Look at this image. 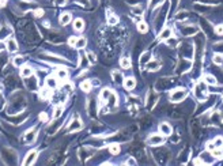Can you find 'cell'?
Segmentation results:
<instances>
[{"label":"cell","mask_w":223,"mask_h":166,"mask_svg":"<svg viewBox=\"0 0 223 166\" xmlns=\"http://www.w3.org/2000/svg\"><path fill=\"white\" fill-rule=\"evenodd\" d=\"M161 2H162V0H151V2H150V4L154 7V6H157V3H161Z\"/></svg>","instance_id":"f35d334b"},{"label":"cell","mask_w":223,"mask_h":166,"mask_svg":"<svg viewBox=\"0 0 223 166\" xmlns=\"http://www.w3.org/2000/svg\"><path fill=\"white\" fill-rule=\"evenodd\" d=\"M40 95H41V98H44V99L50 98V97H52V89H49L48 86L46 87H44V89H41L40 90Z\"/></svg>","instance_id":"9c48e42d"},{"label":"cell","mask_w":223,"mask_h":166,"mask_svg":"<svg viewBox=\"0 0 223 166\" xmlns=\"http://www.w3.org/2000/svg\"><path fill=\"white\" fill-rule=\"evenodd\" d=\"M82 128V123H80V120H74L72 123H71V125H70V131H79Z\"/></svg>","instance_id":"ac0fdd59"},{"label":"cell","mask_w":223,"mask_h":166,"mask_svg":"<svg viewBox=\"0 0 223 166\" xmlns=\"http://www.w3.org/2000/svg\"><path fill=\"white\" fill-rule=\"evenodd\" d=\"M138 30L140 33H146L147 30H148V26H147L146 22H139L138 23Z\"/></svg>","instance_id":"7402d4cb"},{"label":"cell","mask_w":223,"mask_h":166,"mask_svg":"<svg viewBox=\"0 0 223 166\" xmlns=\"http://www.w3.org/2000/svg\"><path fill=\"white\" fill-rule=\"evenodd\" d=\"M165 142V136L162 133H152L151 136L148 138V144L150 146H159Z\"/></svg>","instance_id":"7a4b0ae2"},{"label":"cell","mask_w":223,"mask_h":166,"mask_svg":"<svg viewBox=\"0 0 223 166\" xmlns=\"http://www.w3.org/2000/svg\"><path fill=\"white\" fill-rule=\"evenodd\" d=\"M76 40H78V37H71V38L68 40V44H70V46H75V44H76Z\"/></svg>","instance_id":"1f68e13d"},{"label":"cell","mask_w":223,"mask_h":166,"mask_svg":"<svg viewBox=\"0 0 223 166\" xmlns=\"http://www.w3.org/2000/svg\"><path fill=\"white\" fill-rule=\"evenodd\" d=\"M214 144H215V147H223V138L222 136H217L214 139Z\"/></svg>","instance_id":"cb8c5ba5"},{"label":"cell","mask_w":223,"mask_h":166,"mask_svg":"<svg viewBox=\"0 0 223 166\" xmlns=\"http://www.w3.org/2000/svg\"><path fill=\"white\" fill-rule=\"evenodd\" d=\"M56 75H57V78H59L60 81H64V79H67V78H68V71H67V68H64V67L57 68V70H56Z\"/></svg>","instance_id":"8992f818"},{"label":"cell","mask_w":223,"mask_h":166,"mask_svg":"<svg viewBox=\"0 0 223 166\" xmlns=\"http://www.w3.org/2000/svg\"><path fill=\"white\" fill-rule=\"evenodd\" d=\"M148 61H150V53L148 52H146V53H143L142 57H140V64L144 65V64L148 63Z\"/></svg>","instance_id":"603a6c76"},{"label":"cell","mask_w":223,"mask_h":166,"mask_svg":"<svg viewBox=\"0 0 223 166\" xmlns=\"http://www.w3.org/2000/svg\"><path fill=\"white\" fill-rule=\"evenodd\" d=\"M86 44H87V41H86L84 37H79L76 40V44H75L74 48H76V49H82V48L86 46Z\"/></svg>","instance_id":"9a60e30c"},{"label":"cell","mask_w":223,"mask_h":166,"mask_svg":"<svg viewBox=\"0 0 223 166\" xmlns=\"http://www.w3.org/2000/svg\"><path fill=\"white\" fill-rule=\"evenodd\" d=\"M120 65H121L124 70H128V68H131V65H132L131 59H129V57H122L121 60H120Z\"/></svg>","instance_id":"7c38bea8"},{"label":"cell","mask_w":223,"mask_h":166,"mask_svg":"<svg viewBox=\"0 0 223 166\" xmlns=\"http://www.w3.org/2000/svg\"><path fill=\"white\" fill-rule=\"evenodd\" d=\"M61 115H63V108H61V106H57V108L54 109V112H53V117L54 119H57V117H60Z\"/></svg>","instance_id":"f1b7e54d"},{"label":"cell","mask_w":223,"mask_h":166,"mask_svg":"<svg viewBox=\"0 0 223 166\" xmlns=\"http://www.w3.org/2000/svg\"><path fill=\"white\" fill-rule=\"evenodd\" d=\"M54 3H56L57 6H64L67 3V0H54Z\"/></svg>","instance_id":"d590c367"},{"label":"cell","mask_w":223,"mask_h":166,"mask_svg":"<svg viewBox=\"0 0 223 166\" xmlns=\"http://www.w3.org/2000/svg\"><path fill=\"white\" fill-rule=\"evenodd\" d=\"M135 86H136V81L133 78H127L124 81V87L127 90H132Z\"/></svg>","instance_id":"8fae6325"},{"label":"cell","mask_w":223,"mask_h":166,"mask_svg":"<svg viewBox=\"0 0 223 166\" xmlns=\"http://www.w3.org/2000/svg\"><path fill=\"white\" fill-rule=\"evenodd\" d=\"M113 78H114V81H116V82H121V81H122L121 74H120V72H117V71L113 72Z\"/></svg>","instance_id":"f546056e"},{"label":"cell","mask_w":223,"mask_h":166,"mask_svg":"<svg viewBox=\"0 0 223 166\" xmlns=\"http://www.w3.org/2000/svg\"><path fill=\"white\" fill-rule=\"evenodd\" d=\"M20 75H22L23 78H29L33 75V70L29 67V65H23V67L20 68Z\"/></svg>","instance_id":"30bf717a"},{"label":"cell","mask_w":223,"mask_h":166,"mask_svg":"<svg viewBox=\"0 0 223 166\" xmlns=\"http://www.w3.org/2000/svg\"><path fill=\"white\" fill-rule=\"evenodd\" d=\"M204 82L207 83V85H211V86L217 85V79H215V76H212V75H210V74L204 75Z\"/></svg>","instance_id":"e0dca14e"},{"label":"cell","mask_w":223,"mask_h":166,"mask_svg":"<svg viewBox=\"0 0 223 166\" xmlns=\"http://www.w3.org/2000/svg\"><path fill=\"white\" fill-rule=\"evenodd\" d=\"M133 12L142 15V14H143V8H142V7H133Z\"/></svg>","instance_id":"d6a6232c"},{"label":"cell","mask_w":223,"mask_h":166,"mask_svg":"<svg viewBox=\"0 0 223 166\" xmlns=\"http://www.w3.org/2000/svg\"><path fill=\"white\" fill-rule=\"evenodd\" d=\"M71 19H72V16H71V14L70 12H64V14H61V16H60V25H68V23L71 22Z\"/></svg>","instance_id":"ba28073f"},{"label":"cell","mask_w":223,"mask_h":166,"mask_svg":"<svg viewBox=\"0 0 223 166\" xmlns=\"http://www.w3.org/2000/svg\"><path fill=\"white\" fill-rule=\"evenodd\" d=\"M187 95H188V91L185 89H177L170 94V99L173 102H181L182 99H185Z\"/></svg>","instance_id":"6da1fadb"},{"label":"cell","mask_w":223,"mask_h":166,"mask_svg":"<svg viewBox=\"0 0 223 166\" xmlns=\"http://www.w3.org/2000/svg\"><path fill=\"white\" fill-rule=\"evenodd\" d=\"M159 61H148L147 63V68H148L150 71H157L158 68H159Z\"/></svg>","instance_id":"d6986e66"},{"label":"cell","mask_w":223,"mask_h":166,"mask_svg":"<svg viewBox=\"0 0 223 166\" xmlns=\"http://www.w3.org/2000/svg\"><path fill=\"white\" fill-rule=\"evenodd\" d=\"M212 61H214L215 64H218V65H222L223 64V56L222 55H214V57H212Z\"/></svg>","instance_id":"ffe728a7"},{"label":"cell","mask_w":223,"mask_h":166,"mask_svg":"<svg viewBox=\"0 0 223 166\" xmlns=\"http://www.w3.org/2000/svg\"><path fill=\"white\" fill-rule=\"evenodd\" d=\"M159 132L162 133L163 136H169V135H171V132H173V128L170 127L169 123H162V124H159Z\"/></svg>","instance_id":"3957f363"},{"label":"cell","mask_w":223,"mask_h":166,"mask_svg":"<svg viewBox=\"0 0 223 166\" xmlns=\"http://www.w3.org/2000/svg\"><path fill=\"white\" fill-rule=\"evenodd\" d=\"M74 29L76 30V32H82V30L84 29V22L82 19H75L74 22Z\"/></svg>","instance_id":"4fadbf2b"},{"label":"cell","mask_w":223,"mask_h":166,"mask_svg":"<svg viewBox=\"0 0 223 166\" xmlns=\"http://www.w3.org/2000/svg\"><path fill=\"white\" fill-rule=\"evenodd\" d=\"M171 34H173V32H171L170 27H165L162 32L159 33V40H169L171 37Z\"/></svg>","instance_id":"52a82bcc"},{"label":"cell","mask_w":223,"mask_h":166,"mask_svg":"<svg viewBox=\"0 0 223 166\" xmlns=\"http://www.w3.org/2000/svg\"><path fill=\"white\" fill-rule=\"evenodd\" d=\"M44 15V10H36V16H42Z\"/></svg>","instance_id":"74e56055"},{"label":"cell","mask_w":223,"mask_h":166,"mask_svg":"<svg viewBox=\"0 0 223 166\" xmlns=\"http://www.w3.org/2000/svg\"><path fill=\"white\" fill-rule=\"evenodd\" d=\"M46 86L49 89H54V87H57V81H56V78H53V76H49V78H46Z\"/></svg>","instance_id":"5bb4252c"},{"label":"cell","mask_w":223,"mask_h":166,"mask_svg":"<svg viewBox=\"0 0 223 166\" xmlns=\"http://www.w3.org/2000/svg\"><path fill=\"white\" fill-rule=\"evenodd\" d=\"M215 33L219 34V36H223V25H218L215 27Z\"/></svg>","instance_id":"4dcf8cb0"},{"label":"cell","mask_w":223,"mask_h":166,"mask_svg":"<svg viewBox=\"0 0 223 166\" xmlns=\"http://www.w3.org/2000/svg\"><path fill=\"white\" fill-rule=\"evenodd\" d=\"M91 87H92V85H91V82L90 81H83L80 83V89L83 90L84 93H88L91 90Z\"/></svg>","instance_id":"2e32d148"},{"label":"cell","mask_w":223,"mask_h":166,"mask_svg":"<svg viewBox=\"0 0 223 166\" xmlns=\"http://www.w3.org/2000/svg\"><path fill=\"white\" fill-rule=\"evenodd\" d=\"M40 120H41V121H46V120H48V115H46V113H41V115H40Z\"/></svg>","instance_id":"e575fe53"},{"label":"cell","mask_w":223,"mask_h":166,"mask_svg":"<svg viewBox=\"0 0 223 166\" xmlns=\"http://www.w3.org/2000/svg\"><path fill=\"white\" fill-rule=\"evenodd\" d=\"M110 95H112V91L109 89H104L101 91V98L102 99H109L110 98Z\"/></svg>","instance_id":"44dd1931"},{"label":"cell","mask_w":223,"mask_h":166,"mask_svg":"<svg viewBox=\"0 0 223 166\" xmlns=\"http://www.w3.org/2000/svg\"><path fill=\"white\" fill-rule=\"evenodd\" d=\"M214 148H215L214 142H208V143H207V150H208V151H212Z\"/></svg>","instance_id":"836d02e7"},{"label":"cell","mask_w":223,"mask_h":166,"mask_svg":"<svg viewBox=\"0 0 223 166\" xmlns=\"http://www.w3.org/2000/svg\"><path fill=\"white\" fill-rule=\"evenodd\" d=\"M6 46H7V49H8V52H11V53H12V52L18 50V44H16V41L14 38H8V40H7Z\"/></svg>","instance_id":"5b68a950"},{"label":"cell","mask_w":223,"mask_h":166,"mask_svg":"<svg viewBox=\"0 0 223 166\" xmlns=\"http://www.w3.org/2000/svg\"><path fill=\"white\" fill-rule=\"evenodd\" d=\"M36 158H37V151L36 150H32L29 154H27L26 159L23 161V165H33L36 162Z\"/></svg>","instance_id":"277c9868"},{"label":"cell","mask_w":223,"mask_h":166,"mask_svg":"<svg viewBox=\"0 0 223 166\" xmlns=\"http://www.w3.org/2000/svg\"><path fill=\"white\" fill-rule=\"evenodd\" d=\"M88 61H90V63H94V61H95V55L88 53Z\"/></svg>","instance_id":"8d00e7d4"},{"label":"cell","mask_w":223,"mask_h":166,"mask_svg":"<svg viewBox=\"0 0 223 166\" xmlns=\"http://www.w3.org/2000/svg\"><path fill=\"white\" fill-rule=\"evenodd\" d=\"M23 63H25V59H23L22 56H16L15 59H14V65H16V67L22 65Z\"/></svg>","instance_id":"d4e9b609"},{"label":"cell","mask_w":223,"mask_h":166,"mask_svg":"<svg viewBox=\"0 0 223 166\" xmlns=\"http://www.w3.org/2000/svg\"><path fill=\"white\" fill-rule=\"evenodd\" d=\"M34 140V129H30L29 132L26 133V142H29V143H32Z\"/></svg>","instance_id":"4316f807"},{"label":"cell","mask_w":223,"mask_h":166,"mask_svg":"<svg viewBox=\"0 0 223 166\" xmlns=\"http://www.w3.org/2000/svg\"><path fill=\"white\" fill-rule=\"evenodd\" d=\"M118 22V18L116 15H109V18H108V23L109 25H116V23Z\"/></svg>","instance_id":"83f0119b"},{"label":"cell","mask_w":223,"mask_h":166,"mask_svg":"<svg viewBox=\"0 0 223 166\" xmlns=\"http://www.w3.org/2000/svg\"><path fill=\"white\" fill-rule=\"evenodd\" d=\"M127 164H129V165H135V164H136V162H135V161H133V159H129L128 162H127Z\"/></svg>","instance_id":"ab89813d"},{"label":"cell","mask_w":223,"mask_h":166,"mask_svg":"<svg viewBox=\"0 0 223 166\" xmlns=\"http://www.w3.org/2000/svg\"><path fill=\"white\" fill-rule=\"evenodd\" d=\"M109 150H110L112 154H118L120 153V146L118 144H110V147H109Z\"/></svg>","instance_id":"484cf974"}]
</instances>
